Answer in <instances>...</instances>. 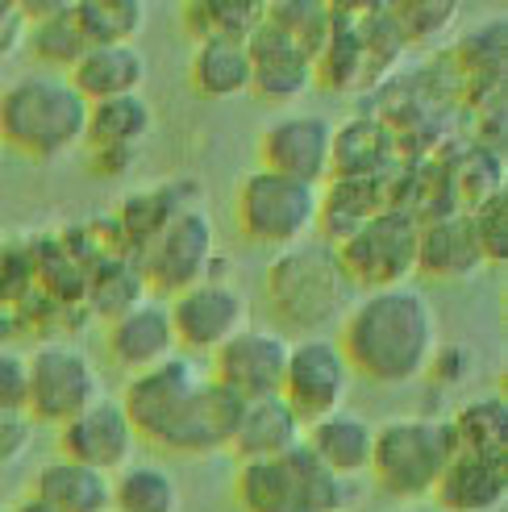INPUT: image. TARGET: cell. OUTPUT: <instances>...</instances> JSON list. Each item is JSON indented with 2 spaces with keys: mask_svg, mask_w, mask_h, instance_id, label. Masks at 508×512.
<instances>
[{
  "mask_svg": "<svg viewBox=\"0 0 508 512\" xmlns=\"http://www.w3.org/2000/svg\"><path fill=\"white\" fill-rule=\"evenodd\" d=\"M121 408L138 442H150L167 454L200 458L230 450L246 400H238L213 375L200 371L196 358L175 354L142 375H130Z\"/></svg>",
  "mask_w": 508,
  "mask_h": 512,
  "instance_id": "cell-1",
  "label": "cell"
},
{
  "mask_svg": "<svg viewBox=\"0 0 508 512\" xmlns=\"http://www.w3.org/2000/svg\"><path fill=\"white\" fill-rule=\"evenodd\" d=\"M438 342V313L429 296L417 288H388L350 304L338 350L346 354L350 375L371 379L375 388H404L425 375Z\"/></svg>",
  "mask_w": 508,
  "mask_h": 512,
  "instance_id": "cell-2",
  "label": "cell"
},
{
  "mask_svg": "<svg viewBox=\"0 0 508 512\" xmlns=\"http://www.w3.org/2000/svg\"><path fill=\"white\" fill-rule=\"evenodd\" d=\"M263 300L275 317V334L321 338L329 325L350 313L354 288L346 284L334 246L300 242L275 254V263L263 275Z\"/></svg>",
  "mask_w": 508,
  "mask_h": 512,
  "instance_id": "cell-3",
  "label": "cell"
},
{
  "mask_svg": "<svg viewBox=\"0 0 508 512\" xmlns=\"http://www.w3.org/2000/svg\"><path fill=\"white\" fill-rule=\"evenodd\" d=\"M88 130V100L67 84V75L25 71L0 92V138L9 150L50 163L84 142Z\"/></svg>",
  "mask_w": 508,
  "mask_h": 512,
  "instance_id": "cell-4",
  "label": "cell"
},
{
  "mask_svg": "<svg viewBox=\"0 0 508 512\" xmlns=\"http://www.w3.org/2000/svg\"><path fill=\"white\" fill-rule=\"evenodd\" d=\"M234 496L242 512H346L354 504L350 479L334 475L309 446L267 463H238Z\"/></svg>",
  "mask_w": 508,
  "mask_h": 512,
  "instance_id": "cell-5",
  "label": "cell"
},
{
  "mask_svg": "<svg viewBox=\"0 0 508 512\" xmlns=\"http://www.w3.org/2000/svg\"><path fill=\"white\" fill-rule=\"evenodd\" d=\"M450 458H454V438L442 417H392L375 425L367 471L384 496L421 504L434 496V483Z\"/></svg>",
  "mask_w": 508,
  "mask_h": 512,
  "instance_id": "cell-6",
  "label": "cell"
},
{
  "mask_svg": "<svg viewBox=\"0 0 508 512\" xmlns=\"http://www.w3.org/2000/svg\"><path fill=\"white\" fill-rule=\"evenodd\" d=\"M321 213V188L275 171H250L234 192V221L242 238L267 250H292L309 242Z\"/></svg>",
  "mask_w": 508,
  "mask_h": 512,
  "instance_id": "cell-7",
  "label": "cell"
},
{
  "mask_svg": "<svg viewBox=\"0 0 508 512\" xmlns=\"http://www.w3.org/2000/svg\"><path fill=\"white\" fill-rule=\"evenodd\" d=\"M417 234H421V221L413 209L392 204V209L375 213L342 246H334L346 284L363 296L409 288V279L417 275Z\"/></svg>",
  "mask_w": 508,
  "mask_h": 512,
  "instance_id": "cell-8",
  "label": "cell"
},
{
  "mask_svg": "<svg viewBox=\"0 0 508 512\" xmlns=\"http://www.w3.org/2000/svg\"><path fill=\"white\" fill-rule=\"evenodd\" d=\"M142 267L146 288H155L163 296H180L205 279L221 275L225 263L217 259V229L213 217L192 204V209L175 213L155 238L146 242V250L134 259Z\"/></svg>",
  "mask_w": 508,
  "mask_h": 512,
  "instance_id": "cell-9",
  "label": "cell"
},
{
  "mask_svg": "<svg viewBox=\"0 0 508 512\" xmlns=\"http://www.w3.org/2000/svg\"><path fill=\"white\" fill-rule=\"evenodd\" d=\"M100 396H105V379H100L92 354L71 346L67 338L38 342V350L30 354V404H25L34 425L59 429Z\"/></svg>",
  "mask_w": 508,
  "mask_h": 512,
  "instance_id": "cell-10",
  "label": "cell"
},
{
  "mask_svg": "<svg viewBox=\"0 0 508 512\" xmlns=\"http://www.w3.org/2000/svg\"><path fill=\"white\" fill-rule=\"evenodd\" d=\"M167 313H171V329H175V346L188 358H200V354L213 358L225 342L238 338L250 325V300L234 279L213 275L205 284L171 296Z\"/></svg>",
  "mask_w": 508,
  "mask_h": 512,
  "instance_id": "cell-11",
  "label": "cell"
},
{
  "mask_svg": "<svg viewBox=\"0 0 508 512\" xmlns=\"http://www.w3.org/2000/svg\"><path fill=\"white\" fill-rule=\"evenodd\" d=\"M350 363L338 350V338H296L288 350V371H284V400L292 413L300 417V425H313L329 413L346 408L350 396Z\"/></svg>",
  "mask_w": 508,
  "mask_h": 512,
  "instance_id": "cell-12",
  "label": "cell"
},
{
  "mask_svg": "<svg viewBox=\"0 0 508 512\" xmlns=\"http://www.w3.org/2000/svg\"><path fill=\"white\" fill-rule=\"evenodd\" d=\"M334 130L321 113H284L259 134V167L321 188L334 171Z\"/></svg>",
  "mask_w": 508,
  "mask_h": 512,
  "instance_id": "cell-13",
  "label": "cell"
},
{
  "mask_svg": "<svg viewBox=\"0 0 508 512\" xmlns=\"http://www.w3.org/2000/svg\"><path fill=\"white\" fill-rule=\"evenodd\" d=\"M288 350L292 342L275 329L263 325H246L238 338H230L213 354V379L221 388H230L238 400H271L284 388V371H288Z\"/></svg>",
  "mask_w": 508,
  "mask_h": 512,
  "instance_id": "cell-14",
  "label": "cell"
},
{
  "mask_svg": "<svg viewBox=\"0 0 508 512\" xmlns=\"http://www.w3.org/2000/svg\"><path fill=\"white\" fill-rule=\"evenodd\" d=\"M134 454H138V433L130 417H125L121 400L113 396H100L80 417L59 425V458H71L80 467L117 475L121 467L134 463Z\"/></svg>",
  "mask_w": 508,
  "mask_h": 512,
  "instance_id": "cell-15",
  "label": "cell"
},
{
  "mask_svg": "<svg viewBox=\"0 0 508 512\" xmlns=\"http://www.w3.org/2000/svg\"><path fill=\"white\" fill-rule=\"evenodd\" d=\"M246 55H250V92L271 100V105H292V100L317 88L313 55L296 46L284 30H275L267 17L246 38Z\"/></svg>",
  "mask_w": 508,
  "mask_h": 512,
  "instance_id": "cell-16",
  "label": "cell"
},
{
  "mask_svg": "<svg viewBox=\"0 0 508 512\" xmlns=\"http://www.w3.org/2000/svg\"><path fill=\"white\" fill-rule=\"evenodd\" d=\"M155 134V109L142 92L134 96H117V100H100L88 105V130L84 142L92 150V167L105 175H121L134 163L138 146Z\"/></svg>",
  "mask_w": 508,
  "mask_h": 512,
  "instance_id": "cell-17",
  "label": "cell"
},
{
  "mask_svg": "<svg viewBox=\"0 0 508 512\" xmlns=\"http://www.w3.org/2000/svg\"><path fill=\"white\" fill-rule=\"evenodd\" d=\"M105 350L109 363L121 367L125 375H142L150 367L167 363V358L180 354L175 346V329H171V313L163 300H142L130 313H121L117 321H109L105 329Z\"/></svg>",
  "mask_w": 508,
  "mask_h": 512,
  "instance_id": "cell-18",
  "label": "cell"
},
{
  "mask_svg": "<svg viewBox=\"0 0 508 512\" xmlns=\"http://www.w3.org/2000/svg\"><path fill=\"white\" fill-rule=\"evenodd\" d=\"M484 250L475 242V229L467 213H434L421 217V234H417V271L438 284H463V279L479 275Z\"/></svg>",
  "mask_w": 508,
  "mask_h": 512,
  "instance_id": "cell-19",
  "label": "cell"
},
{
  "mask_svg": "<svg viewBox=\"0 0 508 512\" xmlns=\"http://www.w3.org/2000/svg\"><path fill=\"white\" fill-rule=\"evenodd\" d=\"M504 500H508V463L459 450H454V458L434 483V496H429V504H438L442 512H500Z\"/></svg>",
  "mask_w": 508,
  "mask_h": 512,
  "instance_id": "cell-20",
  "label": "cell"
},
{
  "mask_svg": "<svg viewBox=\"0 0 508 512\" xmlns=\"http://www.w3.org/2000/svg\"><path fill=\"white\" fill-rule=\"evenodd\" d=\"M21 17H25V50L34 55L38 71L50 75H67L75 63L84 59V34L75 25L71 0H21Z\"/></svg>",
  "mask_w": 508,
  "mask_h": 512,
  "instance_id": "cell-21",
  "label": "cell"
},
{
  "mask_svg": "<svg viewBox=\"0 0 508 512\" xmlns=\"http://www.w3.org/2000/svg\"><path fill=\"white\" fill-rule=\"evenodd\" d=\"M150 63L142 55V46H88L84 59L67 71V84L80 92L88 105L100 100H117V96H134L146 88Z\"/></svg>",
  "mask_w": 508,
  "mask_h": 512,
  "instance_id": "cell-22",
  "label": "cell"
},
{
  "mask_svg": "<svg viewBox=\"0 0 508 512\" xmlns=\"http://www.w3.org/2000/svg\"><path fill=\"white\" fill-rule=\"evenodd\" d=\"M300 442H304L300 417L279 396H271V400H250L242 408L230 450L238 463H267V458H284Z\"/></svg>",
  "mask_w": 508,
  "mask_h": 512,
  "instance_id": "cell-23",
  "label": "cell"
},
{
  "mask_svg": "<svg viewBox=\"0 0 508 512\" xmlns=\"http://www.w3.org/2000/svg\"><path fill=\"white\" fill-rule=\"evenodd\" d=\"M371 442H375V425L363 413H354V408H338V413L304 425V446L342 479H354L367 471Z\"/></svg>",
  "mask_w": 508,
  "mask_h": 512,
  "instance_id": "cell-24",
  "label": "cell"
},
{
  "mask_svg": "<svg viewBox=\"0 0 508 512\" xmlns=\"http://www.w3.org/2000/svg\"><path fill=\"white\" fill-rule=\"evenodd\" d=\"M30 496L46 500L55 512H113V475L80 467L71 458H50L38 467Z\"/></svg>",
  "mask_w": 508,
  "mask_h": 512,
  "instance_id": "cell-25",
  "label": "cell"
},
{
  "mask_svg": "<svg viewBox=\"0 0 508 512\" xmlns=\"http://www.w3.org/2000/svg\"><path fill=\"white\" fill-rule=\"evenodd\" d=\"M188 84L200 100H234L250 92V55L246 42L234 38H209L192 46L188 59Z\"/></svg>",
  "mask_w": 508,
  "mask_h": 512,
  "instance_id": "cell-26",
  "label": "cell"
},
{
  "mask_svg": "<svg viewBox=\"0 0 508 512\" xmlns=\"http://www.w3.org/2000/svg\"><path fill=\"white\" fill-rule=\"evenodd\" d=\"M392 209L384 196V179H334V188H321V213L317 229L325 234V246H342L354 229H363L375 213Z\"/></svg>",
  "mask_w": 508,
  "mask_h": 512,
  "instance_id": "cell-27",
  "label": "cell"
},
{
  "mask_svg": "<svg viewBox=\"0 0 508 512\" xmlns=\"http://www.w3.org/2000/svg\"><path fill=\"white\" fill-rule=\"evenodd\" d=\"M446 425H450V438L459 454L508 463V404H504V396H475L454 408V417H446Z\"/></svg>",
  "mask_w": 508,
  "mask_h": 512,
  "instance_id": "cell-28",
  "label": "cell"
},
{
  "mask_svg": "<svg viewBox=\"0 0 508 512\" xmlns=\"http://www.w3.org/2000/svg\"><path fill=\"white\" fill-rule=\"evenodd\" d=\"M146 279H142V267L130 259V254H105L88 267V279H84V300L96 317L105 321H117L121 313H130L134 304L146 300Z\"/></svg>",
  "mask_w": 508,
  "mask_h": 512,
  "instance_id": "cell-29",
  "label": "cell"
},
{
  "mask_svg": "<svg viewBox=\"0 0 508 512\" xmlns=\"http://www.w3.org/2000/svg\"><path fill=\"white\" fill-rule=\"evenodd\" d=\"M392 134L375 121H350L346 130H334V179H384L392 163Z\"/></svg>",
  "mask_w": 508,
  "mask_h": 512,
  "instance_id": "cell-30",
  "label": "cell"
},
{
  "mask_svg": "<svg viewBox=\"0 0 508 512\" xmlns=\"http://www.w3.org/2000/svg\"><path fill=\"white\" fill-rule=\"evenodd\" d=\"M71 13L88 46H130L150 17L142 0H71Z\"/></svg>",
  "mask_w": 508,
  "mask_h": 512,
  "instance_id": "cell-31",
  "label": "cell"
},
{
  "mask_svg": "<svg viewBox=\"0 0 508 512\" xmlns=\"http://www.w3.org/2000/svg\"><path fill=\"white\" fill-rule=\"evenodd\" d=\"M113 512H180V483L159 463H130L113 475Z\"/></svg>",
  "mask_w": 508,
  "mask_h": 512,
  "instance_id": "cell-32",
  "label": "cell"
},
{
  "mask_svg": "<svg viewBox=\"0 0 508 512\" xmlns=\"http://www.w3.org/2000/svg\"><path fill=\"white\" fill-rule=\"evenodd\" d=\"M263 21L259 0H188L184 5V30L196 42L209 38H234L246 42Z\"/></svg>",
  "mask_w": 508,
  "mask_h": 512,
  "instance_id": "cell-33",
  "label": "cell"
},
{
  "mask_svg": "<svg viewBox=\"0 0 508 512\" xmlns=\"http://www.w3.org/2000/svg\"><path fill=\"white\" fill-rule=\"evenodd\" d=\"M263 17L309 50L313 63L334 34V5H321V0H275V5H263Z\"/></svg>",
  "mask_w": 508,
  "mask_h": 512,
  "instance_id": "cell-34",
  "label": "cell"
},
{
  "mask_svg": "<svg viewBox=\"0 0 508 512\" xmlns=\"http://www.w3.org/2000/svg\"><path fill=\"white\" fill-rule=\"evenodd\" d=\"M392 17H396L392 21L396 34L404 42H434L454 25L459 5H450V0H442V5H434V0H413V5H400Z\"/></svg>",
  "mask_w": 508,
  "mask_h": 512,
  "instance_id": "cell-35",
  "label": "cell"
},
{
  "mask_svg": "<svg viewBox=\"0 0 508 512\" xmlns=\"http://www.w3.org/2000/svg\"><path fill=\"white\" fill-rule=\"evenodd\" d=\"M475 242L484 250V263H504L508 259V192H496L467 209Z\"/></svg>",
  "mask_w": 508,
  "mask_h": 512,
  "instance_id": "cell-36",
  "label": "cell"
},
{
  "mask_svg": "<svg viewBox=\"0 0 508 512\" xmlns=\"http://www.w3.org/2000/svg\"><path fill=\"white\" fill-rule=\"evenodd\" d=\"M30 292H34L30 250H21L13 242H0V313H5V309H21Z\"/></svg>",
  "mask_w": 508,
  "mask_h": 512,
  "instance_id": "cell-37",
  "label": "cell"
},
{
  "mask_svg": "<svg viewBox=\"0 0 508 512\" xmlns=\"http://www.w3.org/2000/svg\"><path fill=\"white\" fill-rule=\"evenodd\" d=\"M25 404H30V354L5 346L0 350V408L25 413Z\"/></svg>",
  "mask_w": 508,
  "mask_h": 512,
  "instance_id": "cell-38",
  "label": "cell"
},
{
  "mask_svg": "<svg viewBox=\"0 0 508 512\" xmlns=\"http://www.w3.org/2000/svg\"><path fill=\"white\" fill-rule=\"evenodd\" d=\"M34 433H38V425L30 421V413H9V408H0V471L21 463V458L30 454Z\"/></svg>",
  "mask_w": 508,
  "mask_h": 512,
  "instance_id": "cell-39",
  "label": "cell"
},
{
  "mask_svg": "<svg viewBox=\"0 0 508 512\" xmlns=\"http://www.w3.org/2000/svg\"><path fill=\"white\" fill-rule=\"evenodd\" d=\"M471 371H475V350H467V346H442V342H438L434 358H429V367H425V375H434L442 388L463 383Z\"/></svg>",
  "mask_w": 508,
  "mask_h": 512,
  "instance_id": "cell-40",
  "label": "cell"
},
{
  "mask_svg": "<svg viewBox=\"0 0 508 512\" xmlns=\"http://www.w3.org/2000/svg\"><path fill=\"white\" fill-rule=\"evenodd\" d=\"M25 42V17H21V0H0V59H9L13 50Z\"/></svg>",
  "mask_w": 508,
  "mask_h": 512,
  "instance_id": "cell-41",
  "label": "cell"
},
{
  "mask_svg": "<svg viewBox=\"0 0 508 512\" xmlns=\"http://www.w3.org/2000/svg\"><path fill=\"white\" fill-rule=\"evenodd\" d=\"M9 512H55V508H50L46 500H38V496H21V500H17Z\"/></svg>",
  "mask_w": 508,
  "mask_h": 512,
  "instance_id": "cell-42",
  "label": "cell"
},
{
  "mask_svg": "<svg viewBox=\"0 0 508 512\" xmlns=\"http://www.w3.org/2000/svg\"><path fill=\"white\" fill-rule=\"evenodd\" d=\"M400 512H442V508L429 504V500H421V504H409V508H400Z\"/></svg>",
  "mask_w": 508,
  "mask_h": 512,
  "instance_id": "cell-43",
  "label": "cell"
},
{
  "mask_svg": "<svg viewBox=\"0 0 508 512\" xmlns=\"http://www.w3.org/2000/svg\"><path fill=\"white\" fill-rule=\"evenodd\" d=\"M0 150H5V138H0Z\"/></svg>",
  "mask_w": 508,
  "mask_h": 512,
  "instance_id": "cell-44",
  "label": "cell"
},
{
  "mask_svg": "<svg viewBox=\"0 0 508 512\" xmlns=\"http://www.w3.org/2000/svg\"><path fill=\"white\" fill-rule=\"evenodd\" d=\"M0 512H9V508H5V504H0Z\"/></svg>",
  "mask_w": 508,
  "mask_h": 512,
  "instance_id": "cell-45",
  "label": "cell"
}]
</instances>
